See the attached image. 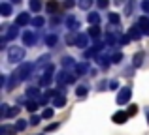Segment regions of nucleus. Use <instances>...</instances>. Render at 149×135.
Here are the masks:
<instances>
[{
	"label": "nucleus",
	"mask_w": 149,
	"mask_h": 135,
	"mask_svg": "<svg viewBox=\"0 0 149 135\" xmlns=\"http://www.w3.org/2000/svg\"><path fill=\"white\" fill-rule=\"evenodd\" d=\"M119 41H121L123 45H127L128 41H130V36H121V38H119Z\"/></svg>",
	"instance_id": "nucleus-44"
},
{
	"label": "nucleus",
	"mask_w": 149,
	"mask_h": 135,
	"mask_svg": "<svg viewBox=\"0 0 149 135\" xmlns=\"http://www.w3.org/2000/svg\"><path fill=\"white\" fill-rule=\"evenodd\" d=\"M143 34H146V36H149V28H147V30H143Z\"/></svg>",
	"instance_id": "nucleus-49"
},
{
	"label": "nucleus",
	"mask_w": 149,
	"mask_h": 135,
	"mask_svg": "<svg viewBox=\"0 0 149 135\" xmlns=\"http://www.w3.org/2000/svg\"><path fill=\"white\" fill-rule=\"evenodd\" d=\"M15 132H17L15 126H10V124L0 126V135H15Z\"/></svg>",
	"instance_id": "nucleus-14"
},
{
	"label": "nucleus",
	"mask_w": 149,
	"mask_h": 135,
	"mask_svg": "<svg viewBox=\"0 0 149 135\" xmlns=\"http://www.w3.org/2000/svg\"><path fill=\"white\" fill-rule=\"evenodd\" d=\"M8 111H10V109H8V105H6V103H2V105H0V114H2V116H6Z\"/></svg>",
	"instance_id": "nucleus-39"
},
{
	"label": "nucleus",
	"mask_w": 149,
	"mask_h": 135,
	"mask_svg": "<svg viewBox=\"0 0 149 135\" xmlns=\"http://www.w3.org/2000/svg\"><path fill=\"white\" fill-rule=\"evenodd\" d=\"M17 28H19L17 25L10 26V28L4 32V36H2V38H6V40H13V38H17V34H19V30H17Z\"/></svg>",
	"instance_id": "nucleus-13"
},
{
	"label": "nucleus",
	"mask_w": 149,
	"mask_h": 135,
	"mask_svg": "<svg viewBox=\"0 0 149 135\" xmlns=\"http://www.w3.org/2000/svg\"><path fill=\"white\" fill-rule=\"evenodd\" d=\"M23 43L25 45H34L36 43V34L30 32V30H26V32L23 34Z\"/></svg>",
	"instance_id": "nucleus-9"
},
{
	"label": "nucleus",
	"mask_w": 149,
	"mask_h": 135,
	"mask_svg": "<svg viewBox=\"0 0 149 135\" xmlns=\"http://www.w3.org/2000/svg\"><path fill=\"white\" fill-rule=\"evenodd\" d=\"M77 34H79V32H72V30H70V34H68V36H66V43H68V45H76Z\"/></svg>",
	"instance_id": "nucleus-20"
},
{
	"label": "nucleus",
	"mask_w": 149,
	"mask_h": 135,
	"mask_svg": "<svg viewBox=\"0 0 149 135\" xmlns=\"http://www.w3.org/2000/svg\"><path fill=\"white\" fill-rule=\"evenodd\" d=\"M53 71H55V68L49 64V66H47V71H45V73H44V77L40 79V84H42V86H49V84H51V79H53Z\"/></svg>",
	"instance_id": "nucleus-5"
},
{
	"label": "nucleus",
	"mask_w": 149,
	"mask_h": 135,
	"mask_svg": "<svg viewBox=\"0 0 149 135\" xmlns=\"http://www.w3.org/2000/svg\"><path fill=\"white\" fill-rule=\"evenodd\" d=\"M76 94L79 96V98H83V96L87 94V86H77L76 88Z\"/></svg>",
	"instance_id": "nucleus-36"
},
{
	"label": "nucleus",
	"mask_w": 149,
	"mask_h": 135,
	"mask_svg": "<svg viewBox=\"0 0 149 135\" xmlns=\"http://www.w3.org/2000/svg\"><path fill=\"white\" fill-rule=\"evenodd\" d=\"M13 2H15V4H17V2H21V0H13Z\"/></svg>",
	"instance_id": "nucleus-51"
},
{
	"label": "nucleus",
	"mask_w": 149,
	"mask_h": 135,
	"mask_svg": "<svg viewBox=\"0 0 149 135\" xmlns=\"http://www.w3.org/2000/svg\"><path fill=\"white\" fill-rule=\"evenodd\" d=\"M89 36L98 38V36H100V26H98V25H96V26H91V28H89Z\"/></svg>",
	"instance_id": "nucleus-28"
},
{
	"label": "nucleus",
	"mask_w": 149,
	"mask_h": 135,
	"mask_svg": "<svg viewBox=\"0 0 149 135\" xmlns=\"http://www.w3.org/2000/svg\"><path fill=\"white\" fill-rule=\"evenodd\" d=\"M30 10L32 11H40L42 10V2L40 0H30Z\"/></svg>",
	"instance_id": "nucleus-27"
},
{
	"label": "nucleus",
	"mask_w": 149,
	"mask_h": 135,
	"mask_svg": "<svg viewBox=\"0 0 149 135\" xmlns=\"http://www.w3.org/2000/svg\"><path fill=\"white\" fill-rule=\"evenodd\" d=\"M127 113H128V116H130V114H136V113H138V107H136V105H130Z\"/></svg>",
	"instance_id": "nucleus-40"
},
{
	"label": "nucleus",
	"mask_w": 149,
	"mask_h": 135,
	"mask_svg": "<svg viewBox=\"0 0 149 135\" xmlns=\"http://www.w3.org/2000/svg\"><path fill=\"white\" fill-rule=\"evenodd\" d=\"M38 94H40V92H38L36 86H29L26 88V98H38Z\"/></svg>",
	"instance_id": "nucleus-23"
},
{
	"label": "nucleus",
	"mask_w": 149,
	"mask_h": 135,
	"mask_svg": "<svg viewBox=\"0 0 149 135\" xmlns=\"http://www.w3.org/2000/svg\"><path fill=\"white\" fill-rule=\"evenodd\" d=\"M58 128V124H51L49 128H45V132H53V130H57Z\"/></svg>",
	"instance_id": "nucleus-46"
},
{
	"label": "nucleus",
	"mask_w": 149,
	"mask_h": 135,
	"mask_svg": "<svg viewBox=\"0 0 149 135\" xmlns=\"http://www.w3.org/2000/svg\"><path fill=\"white\" fill-rule=\"evenodd\" d=\"M32 69H34V64L32 62H23L21 66L17 68V75H19V79L21 81H25V79H29L30 77V73H32Z\"/></svg>",
	"instance_id": "nucleus-1"
},
{
	"label": "nucleus",
	"mask_w": 149,
	"mask_h": 135,
	"mask_svg": "<svg viewBox=\"0 0 149 135\" xmlns=\"http://www.w3.org/2000/svg\"><path fill=\"white\" fill-rule=\"evenodd\" d=\"M58 38L55 36V34H49V36H45V45H49V47H53V45H57Z\"/></svg>",
	"instance_id": "nucleus-21"
},
{
	"label": "nucleus",
	"mask_w": 149,
	"mask_h": 135,
	"mask_svg": "<svg viewBox=\"0 0 149 135\" xmlns=\"http://www.w3.org/2000/svg\"><path fill=\"white\" fill-rule=\"evenodd\" d=\"M87 69H89V64L87 62H81V64H77V66L74 68V75H76V77H81V75H85V73H87Z\"/></svg>",
	"instance_id": "nucleus-12"
},
{
	"label": "nucleus",
	"mask_w": 149,
	"mask_h": 135,
	"mask_svg": "<svg viewBox=\"0 0 149 135\" xmlns=\"http://www.w3.org/2000/svg\"><path fill=\"white\" fill-rule=\"evenodd\" d=\"M142 28H140L138 25H132L130 26V30H128V36H130V40H140L142 38Z\"/></svg>",
	"instance_id": "nucleus-10"
},
{
	"label": "nucleus",
	"mask_w": 149,
	"mask_h": 135,
	"mask_svg": "<svg viewBox=\"0 0 149 135\" xmlns=\"http://www.w3.org/2000/svg\"><path fill=\"white\" fill-rule=\"evenodd\" d=\"M17 114H19V107H11V109L8 111L6 116H17Z\"/></svg>",
	"instance_id": "nucleus-37"
},
{
	"label": "nucleus",
	"mask_w": 149,
	"mask_h": 135,
	"mask_svg": "<svg viewBox=\"0 0 149 135\" xmlns=\"http://www.w3.org/2000/svg\"><path fill=\"white\" fill-rule=\"evenodd\" d=\"M142 64H143V51H140V53H136V55L132 56V66L140 68Z\"/></svg>",
	"instance_id": "nucleus-16"
},
{
	"label": "nucleus",
	"mask_w": 149,
	"mask_h": 135,
	"mask_svg": "<svg viewBox=\"0 0 149 135\" xmlns=\"http://www.w3.org/2000/svg\"><path fill=\"white\" fill-rule=\"evenodd\" d=\"M117 86H119V84H117V81H111V83H109V88H113V90H115Z\"/></svg>",
	"instance_id": "nucleus-48"
},
{
	"label": "nucleus",
	"mask_w": 149,
	"mask_h": 135,
	"mask_svg": "<svg viewBox=\"0 0 149 135\" xmlns=\"http://www.w3.org/2000/svg\"><path fill=\"white\" fill-rule=\"evenodd\" d=\"M26 109H29V111H36V109H38V101L29 99V101H26Z\"/></svg>",
	"instance_id": "nucleus-30"
},
{
	"label": "nucleus",
	"mask_w": 149,
	"mask_h": 135,
	"mask_svg": "<svg viewBox=\"0 0 149 135\" xmlns=\"http://www.w3.org/2000/svg\"><path fill=\"white\" fill-rule=\"evenodd\" d=\"M109 62H111V58H109V56H104V55L98 56V64H100V66L108 68V66H109Z\"/></svg>",
	"instance_id": "nucleus-26"
},
{
	"label": "nucleus",
	"mask_w": 149,
	"mask_h": 135,
	"mask_svg": "<svg viewBox=\"0 0 149 135\" xmlns=\"http://www.w3.org/2000/svg\"><path fill=\"white\" fill-rule=\"evenodd\" d=\"M132 6H134V0H130V2H128L127 10H125V13H127V15H130V13H132Z\"/></svg>",
	"instance_id": "nucleus-41"
},
{
	"label": "nucleus",
	"mask_w": 149,
	"mask_h": 135,
	"mask_svg": "<svg viewBox=\"0 0 149 135\" xmlns=\"http://www.w3.org/2000/svg\"><path fill=\"white\" fill-rule=\"evenodd\" d=\"M40 103H42V105H47V103H49V96L47 94L42 96V98H40Z\"/></svg>",
	"instance_id": "nucleus-42"
},
{
	"label": "nucleus",
	"mask_w": 149,
	"mask_h": 135,
	"mask_svg": "<svg viewBox=\"0 0 149 135\" xmlns=\"http://www.w3.org/2000/svg\"><path fill=\"white\" fill-rule=\"evenodd\" d=\"M29 23H32V21H30V15H29V13H19L17 19H15V25H17V26H26Z\"/></svg>",
	"instance_id": "nucleus-8"
},
{
	"label": "nucleus",
	"mask_w": 149,
	"mask_h": 135,
	"mask_svg": "<svg viewBox=\"0 0 149 135\" xmlns=\"http://www.w3.org/2000/svg\"><path fill=\"white\" fill-rule=\"evenodd\" d=\"M121 60H123V53H115V55L111 56V62L113 64H119Z\"/></svg>",
	"instance_id": "nucleus-35"
},
{
	"label": "nucleus",
	"mask_w": 149,
	"mask_h": 135,
	"mask_svg": "<svg viewBox=\"0 0 149 135\" xmlns=\"http://www.w3.org/2000/svg\"><path fill=\"white\" fill-rule=\"evenodd\" d=\"M136 25H138L142 30H147V28H149V19H147V17H140Z\"/></svg>",
	"instance_id": "nucleus-22"
},
{
	"label": "nucleus",
	"mask_w": 149,
	"mask_h": 135,
	"mask_svg": "<svg viewBox=\"0 0 149 135\" xmlns=\"http://www.w3.org/2000/svg\"><path fill=\"white\" fill-rule=\"evenodd\" d=\"M98 6L100 8H106V6H108V0H98Z\"/></svg>",
	"instance_id": "nucleus-47"
},
{
	"label": "nucleus",
	"mask_w": 149,
	"mask_h": 135,
	"mask_svg": "<svg viewBox=\"0 0 149 135\" xmlns=\"http://www.w3.org/2000/svg\"><path fill=\"white\" fill-rule=\"evenodd\" d=\"M89 45V34H77V40H76V47L85 49Z\"/></svg>",
	"instance_id": "nucleus-7"
},
{
	"label": "nucleus",
	"mask_w": 149,
	"mask_h": 135,
	"mask_svg": "<svg viewBox=\"0 0 149 135\" xmlns=\"http://www.w3.org/2000/svg\"><path fill=\"white\" fill-rule=\"evenodd\" d=\"M53 114H55V111L51 107H45L44 113H42V118H53Z\"/></svg>",
	"instance_id": "nucleus-29"
},
{
	"label": "nucleus",
	"mask_w": 149,
	"mask_h": 135,
	"mask_svg": "<svg viewBox=\"0 0 149 135\" xmlns=\"http://www.w3.org/2000/svg\"><path fill=\"white\" fill-rule=\"evenodd\" d=\"M66 105V96L64 94H57L53 98V107H57V109H62V107Z\"/></svg>",
	"instance_id": "nucleus-11"
},
{
	"label": "nucleus",
	"mask_w": 149,
	"mask_h": 135,
	"mask_svg": "<svg viewBox=\"0 0 149 135\" xmlns=\"http://www.w3.org/2000/svg\"><path fill=\"white\" fill-rule=\"evenodd\" d=\"M66 26H68L72 32H76V30L79 28V21H77L76 17H68V19H66Z\"/></svg>",
	"instance_id": "nucleus-15"
},
{
	"label": "nucleus",
	"mask_w": 149,
	"mask_h": 135,
	"mask_svg": "<svg viewBox=\"0 0 149 135\" xmlns=\"http://www.w3.org/2000/svg\"><path fill=\"white\" fill-rule=\"evenodd\" d=\"M55 79H57L58 86H64V84H68V83H74L77 77H76V75H72V73H68V71L64 69V71H61L57 77H55Z\"/></svg>",
	"instance_id": "nucleus-4"
},
{
	"label": "nucleus",
	"mask_w": 149,
	"mask_h": 135,
	"mask_svg": "<svg viewBox=\"0 0 149 135\" xmlns=\"http://www.w3.org/2000/svg\"><path fill=\"white\" fill-rule=\"evenodd\" d=\"M132 98V88L130 86H125L119 90V94H117V103L119 105H125V103H128Z\"/></svg>",
	"instance_id": "nucleus-3"
},
{
	"label": "nucleus",
	"mask_w": 149,
	"mask_h": 135,
	"mask_svg": "<svg viewBox=\"0 0 149 135\" xmlns=\"http://www.w3.org/2000/svg\"><path fill=\"white\" fill-rule=\"evenodd\" d=\"M19 83H21V79H19V75H17V73H13V75H11L10 77V83H8V90H11V88H13V86H17V84Z\"/></svg>",
	"instance_id": "nucleus-18"
},
{
	"label": "nucleus",
	"mask_w": 149,
	"mask_h": 135,
	"mask_svg": "<svg viewBox=\"0 0 149 135\" xmlns=\"http://www.w3.org/2000/svg\"><path fill=\"white\" fill-rule=\"evenodd\" d=\"M42 25H44V17H34V19H32V26H36V28H40Z\"/></svg>",
	"instance_id": "nucleus-33"
},
{
	"label": "nucleus",
	"mask_w": 149,
	"mask_h": 135,
	"mask_svg": "<svg viewBox=\"0 0 149 135\" xmlns=\"http://www.w3.org/2000/svg\"><path fill=\"white\" fill-rule=\"evenodd\" d=\"M142 8H143V11H146V13H149V0H143V2H142Z\"/></svg>",
	"instance_id": "nucleus-45"
},
{
	"label": "nucleus",
	"mask_w": 149,
	"mask_h": 135,
	"mask_svg": "<svg viewBox=\"0 0 149 135\" xmlns=\"http://www.w3.org/2000/svg\"><path fill=\"white\" fill-rule=\"evenodd\" d=\"M30 124L38 126V124H40V116H30Z\"/></svg>",
	"instance_id": "nucleus-43"
},
{
	"label": "nucleus",
	"mask_w": 149,
	"mask_h": 135,
	"mask_svg": "<svg viewBox=\"0 0 149 135\" xmlns=\"http://www.w3.org/2000/svg\"><path fill=\"white\" fill-rule=\"evenodd\" d=\"M23 58H25V49L23 47L8 49V60H11V62H21Z\"/></svg>",
	"instance_id": "nucleus-2"
},
{
	"label": "nucleus",
	"mask_w": 149,
	"mask_h": 135,
	"mask_svg": "<svg viewBox=\"0 0 149 135\" xmlns=\"http://www.w3.org/2000/svg\"><path fill=\"white\" fill-rule=\"evenodd\" d=\"M93 2H95V0H79V2H77V6H79L81 10H89V8L93 6Z\"/></svg>",
	"instance_id": "nucleus-25"
},
{
	"label": "nucleus",
	"mask_w": 149,
	"mask_h": 135,
	"mask_svg": "<svg viewBox=\"0 0 149 135\" xmlns=\"http://www.w3.org/2000/svg\"><path fill=\"white\" fill-rule=\"evenodd\" d=\"M87 21H89V25H91V26H96L100 23V15L95 13V11H91V13L87 15Z\"/></svg>",
	"instance_id": "nucleus-17"
},
{
	"label": "nucleus",
	"mask_w": 149,
	"mask_h": 135,
	"mask_svg": "<svg viewBox=\"0 0 149 135\" xmlns=\"http://www.w3.org/2000/svg\"><path fill=\"white\" fill-rule=\"evenodd\" d=\"M62 66H64V68H76L77 66V64L76 62H74V58H70V56H64V58H62Z\"/></svg>",
	"instance_id": "nucleus-24"
},
{
	"label": "nucleus",
	"mask_w": 149,
	"mask_h": 135,
	"mask_svg": "<svg viewBox=\"0 0 149 135\" xmlns=\"http://www.w3.org/2000/svg\"><path fill=\"white\" fill-rule=\"evenodd\" d=\"M57 2H47V11H51V13H53V11H57Z\"/></svg>",
	"instance_id": "nucleus-38"
},
{
	"label": "nucleus",
	"mask_w": 149,
	"mask_h": 135,
	"mask_svg": "<svg viewBox=\"0 0 149 135\" xmlns=\"http://www.w3.org/2000/svg\"><path fill=\"white\" fill-rule=\"evenodd\" d=\"M106 45H115V36L113 34H106Z\"/></svg>",
	"instance_id": "nucleus-31"
},
{
	"label": "nucleus",
	"mask_w": 149,
	"mask_h": 135,
	"mask_svg": "<svg viewBox=\"0 0 149 135\" xmlns=\"http://www.w3.org/2000/svg\"><path fill=\"white\" fill-rule=\"evenodd\" d=\"M127 118H128V113H125V111H117V113L111 116V120L115 122V124H125Z\"/></svg>",
	"instance_id": "nucleus-6"
},
{
	"label": "nucleus",
	"mask_w": 149,
	"mask_h": 135,
	"mask_svg": "<svg viewBox=\"0 0 149 135\" xmlns=\"http://www.w3.org/2000/svg\"><path fill=\"white\" fill-rule=\"evenodd\" d=\"M109 23H113V25H119L121 23V17L117 13H109Z\"/></svg>",
	"instance_id": "nucleus-32"
},
{
	"label": "nucleus",
	"mask_w": 149,
	"mask_h": 135,
	"mask_svg": "<svg viewBox=\"0 0 149 135\" xmlns=\"http://www.w3.org/2000/svg\"><path fill=\"white\" fill-rule=\"evenodd\" d=\"M26 124H29L26 120H17V124H15V128H17V132H23V130L26 128Z\"/></svg>",
	"instance_id": "nucleus-34"
},
{
	"label": "nucleus",
	"mask_w": 149,
	"mask_h": 135,
	"mask_svg": "<svg viewBox=\"0 0 149 135\" xmlns=\"http://www.w3.org/2000/svg\"><path fill=\"white\" fill-rule=\"evenodd\" d=\"M147 118H149V109H147ZM147 122H149V120H147Z\"/></svg>",
	"instance_id": "nucleus-50"
},
{
	"label": "nucleus",
	"mask_w": 149,
	"mask_h": 135,
	"mask_svg": "<svg viewBox=\"0 0 149 135\" xmlns=\"http://www.w3.org/2000/svg\"><path fill=\"white\" fill-rule=\"evenodd\" d=\"M0 13H2L4 17H8V15H11V6H10L8 2L0 4Z\"/></svg>",
	"instance_id": "nucleus-19"
}]
</instances>
